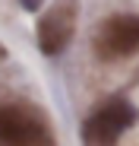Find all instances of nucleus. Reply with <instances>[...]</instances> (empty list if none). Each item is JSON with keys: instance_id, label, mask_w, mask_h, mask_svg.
Listing matches in <instances>:
<instances>
[{"instance_id": "obj_1", "label": "nucleus", "mask_w": 139, "mask_h": 146, "mask_svg": "<svg viewBox=\"0 0 139 146\" xmlns=\"http://www.w3.org/2000/svg\"><path fill=\"white\" fill-rule=\"evenodd\" d=\"M0 146H54V137L35 111L0 105Z\"/></svg>"}, {"instance_id": "obj_3", "label": "nucleus", "mask_w": 139, "mask_h": 146, "mask_svg": "<svg viewBox=\"0 0 139 146\" xmlns=\"http://www.w3.org/2000/svg\"><path fill=\"white\" fill-rule=\"evenodd\" d=\"M95 51L98 57H108V60L130 57L133 51H139V16L120 13V16L104 19L95 35Z\"/></svg>"}, {"instance_id": "obj_4", "label": "nucleus", "mask_w": 139, "mask_h": 146, "mask_svg": "<svg viewBox=\"0 0 139 146\" xmlns=\"http://www.w3.org/2000/svg\"><path fill=\"white\" fill-rule=\"evenodd\" d=\"M73 38V7H57L38 22V44L44 54H60Z\"/></svg>"}, {"instance_id": "obj_5", "label": "nucleus", "mask_w": 139, "mask_h": 146, "mask_svg": "<svg viewBox=\"0 0 139 146\" xmlns=\"http://www.w3.org/2000/svg\"><path fill=\"white\" fill-rule=\"evenodd\" d=\"M19 3H22V7H26V10H38V7L44 3V0H19Z\"/></svg>"}, {"instance_id": "obj_2", "label": "nucleus", "mask_w": 139, "mask_h": 146, "mask_svg": "<svg viewBox=\"0 0 139 146\" xmlns=\"http://www.w3.org/2000/svg\"><path fill=\"white\" fill-rule=\"evenodd\" d=\"M136 124V108L123 99H111L104 102L95 114L85 121V143L89 146H114L127 127Z\"/></svg>"}]
</instances>
